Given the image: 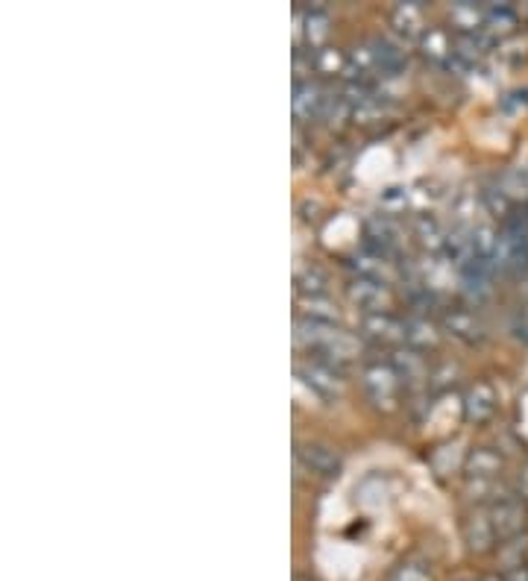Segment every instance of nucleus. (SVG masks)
<instances>
[{
	"mask_svg": "<svg viewBox=\"0 0 528 581\" xmlns=\"http://www.w3.org/2000/svg\"><path fill=\"white\" fill-rule=\"evenodd\" d=\"M297 467L320 479H338L341 455L326 444H297Z\"/></svg>",
	"mask_w": 528,
	"mask_h": 581,
	"instance_id": "5",
	"label": "nucleus"
},
{
	"mask_svg": "<svg viewBox=\"0 0 528 581\" xmlns=\"http://www.w3.org/2000/svg\"><path fill=\"white\" fill-rule=\"evenodd\" d=\"M294 581H306V579H303V576H297V579H294Z\"/></svg>",
	"mask_w": 528,
	"mask_h": 581,
	"instance_id": "32",
	"label": "nucleus"
},
{
	"mask_svg": "<svg viewBox=\"0 0 528 581\" xmlns=\"http://www.w3.org/2000/svg\"><path fill=\"white\" fill-rule=\"evenodd\" d=\"M443 329L464 344H482L484 341V323L467 309H452V312L443 314Z\"/></svg>",
	"mask_w": 528,
	"mask_h": 581,
	"instance_id": "10",
	"label": "nucleus"
},
{
	"mask_svg": "<svg viewBox=\"0 0 528 581\" xmlns=\"http://www.w3.org/2000/svg\"><path fill=\"white\" fill-rule=\"evenodd\" d=\"M452 24L461 30V33H479L484 24V9L470 3V0H461L452 6Z\"/></svg>",
	"mask_w": 528,
	"mask_h": 581,
	"instance_id": "20",
	"label": "nucleus"
},
{
	"mask_svg": "<svg viewBox=\"0 0 528 581\" xmlns=\"http://www.w3.org/2000/svg\"><path fill=\"white\" fill-rule=\"evenodd\" d=\"M440 341L438 326L429 317H408L405 320V344H411L414 350H429Z\"/></svg>",
	"mask_w": 528,
	"mask_h": 581,
	"instance_id": "16",
	"label": "nucleus"
},
{
	"mask_svg": "<svg viewBox=\"0 0 528 581\" xmlns=\"http://www.w3.org/2000/svg\"><path fill=\"white\" fill-rule=\"evenodd\" d=\"M414 229H417V238H420L429 250H443V244H446V232L440 229V224L435 221V218L420 215V218L414 221Z\"/></svg>",
	"mask_w": 528,
	"mask_h": 581,
	"instance_id": "23",
	"label": "nucleus"
},
{
	"mask_svg": "<svg viewBox=\"0 0 528 581\" xmlns=\"http://www.w3.org/2000/svg\"><path fill=\"white\" fill-rule=\"evenodd\" d=\"M464 470H467V479H476V482H496V476L502 473V458H499V452H493V449L479 447L467 455Z\"/></svg>",
	"mask_w": 528,
	"mask_h": 581,
	"instance_id": "13",
	"label": "nucleus"
},
{
	"mask_svg": "<svg viewBox=\"0 0 528 581\" xmlns=\"http://www.w3.org/2000/svg\"><path fill=\"white\" fill-rule=\"evenodd\" d=\"M364 332L379 341V344H402L405 341V320H396L394 314L388 312H376V314H364L361 320Z\"/></svg>",
	"mask_w": 528,
	"mask_h": 581,
	"instance_id": "11",
	"label": "nucleus"
},
{
	"mask_svg": "<svg viewBox=\"0 0 528 581\" xmlns=\"http://www.w3.org/2000/svg\"><path fill=\"white\" fill-rule=\"evenodd\" d=\"M294 341H297V347L320 353L332 364H347L361 353V341L355 335L338 329L335 323H323V320H311V317H300L294 323Z\"/></svg>",
	"mask_w": 528,
	"mask_h": 581,
	"instance_id": "1",
	"label": "nucleus"
},
{
	"mask_svg": "<svg viewBox=\"0 0 528 581\" xmlns=\"http://www.w3.org/2000/svg\"><path fill=\"white\" fill-rule=\"evenodd\" d=\"M484 24H487L493 33L508 36V33H514V27L520 24V12H517L514 6H505V3L487 6V9H484Z\"/></svg>",
	"mask_w": 528,
	"mask_h": 581,
	"instance_id": "19",
	"label": "nucleus"
},
{
	"mask_svg": "<svg viewBox=\"0 0 528 581\" xmlns=\"http://www.w3.org/2000/svg\"><path fill=\"white\" fill-rule=\"evenodd\" d=\"M517 488H520V499L526 502L528 508V461L520 467V473H517Z\"/></svg>",
	"mask_w": 528,
	"mask_h": 581,
	"instance_id": "29",
	"label": "nucleus"
},
{
	"mask_svg": "<svg viewBox=\"0 0 528 581\" xmlns=\"http://www.w3.org/2000/svg\"><path fill=\"white\" fill-rule=\"evenodd\" d=\"M499 408V394L490 382H476L470 385V391L464 394V420L482 426L487 423Z\"/></svg>",
	"mask_w": 528,
	"mask_h": 581,
	"instance_id": "8",
	"label": "nucleus"
},
{
	"mask_svg": "<svg viewBox=\"0 0 528 581\" xmlns=\"http://www.w3.org/2000/svg\"><path fill=\"white\" fill-rule=\"evenodd\" d=\"M347 118H352L350 103H347L341 94H338V97H332V94H329V97H326V106H323V121L335 127V124H344Z\"/></svg>",
	"mask_w": 528,
	"mask_h": 581,
	"instance_id": "24",
	"label": "nucleus"
},
{
	"mask_svg": "<svg viewBox=\"0 0 528 581\" xmlns=\"http://www.w3.org/2000/svg\"><path fill=\"white\" fill-rule=\"evenodd\" d=\"M511 332H514V338H517V341H523V344L528 347V312L520 309V312L511 317Z\"/></svg>",
	"mask_w": 528,
	"mask_h": 581,
	"instance_id": "27",
	"label": "nucleus"
},
{
	"mask_svg": "<svg viewBox=\"0 0 528 581\" xmlns=\"http://www.w3.org/2000/svg\"><path fill=\"white\" fill-rule=\"evenodd\" d=\"M461 532H464V543H467V549H470V552H476V555L490 552V549L499 543V537H496V529H493V520H490V511H487V508H473V511H467Z\"/></svg>",
	"mask_w": 528,
	"mask_h": 581,
	"instance_id": "7",
	"label": "nucleus"
},
{
	"mask_svg": "<svg viewBox=\"0 0 528 581\" xmlns=\"http://www.w3.org/2000/svg\"><path fill=\"white\" fill-rule=\"evenodd\" d=\"M326 91L317 83H294V118L297 121H317L323 118V106H326Z\"/></svg>",
	"mask_w": 528,
	"mask_h": 581,
	"instance_id": "9",
	"label": "nucleus"
},
{
	"mask_svg": "<svg viewBox=\"0 0 528 581\" xmlns=\"http://www.w3.org/2000/svg\"><path fill=\"white\" fill-rule=\"evenodd\" d=\"M484 581H505V579H502V576H487Z\"/></svg>",
	"mask_w": 528,
	"mask_h": 581,
	"instance_id": "30",
	"label": "nucleus"
},
{
	"mask_svg": "<svg viewBox=\"0 0 528 581\" xmlns=\"http://www.w3.org/2000/svg\"><path fill=\"white\" fill-rule=\"evenodd\" d=\"M297 379L306 385L311 394H317L326 403H332L344 394V376L338 373V364H332V361L320 356H308L303 361H297Z\"/></svg>",
	"mask_w": 528,
	"mask_h": 581,
	"instance_id": "2",
	"label": "nucleus"
},
{
	"mask_svg": "<svg viewBox=\"0 0 528 581\" xmlns=\"http://www.w3.org/2000/svg\"><path fill=\"white\" fill-rule=\"evenodd\" d=\"M373 53H376V62H379V71L388 74V77H396L408 68V53H405V45L399 42H391V39H373Z\"/></svg>",
	"mask_w": 528,
	"mask_h": 581,
	"instance_id": "15",
	"label": "nucleus"
},
{
	"mask_svg": "<svg viewBox=\"0 0 528 581\" xmlns=\"http://www.w3.org/2000/svg\"><path fill=\"white\" fill-rule=\"evenodd\" d=\"M523 18H526V21H528V6H526V9H523Z\"/></svg>",
	"mask_w": 528,
	"mask_h": 581,
	"instance_id": "31",
	"label": "nucleus"
},
{
	"mask_svg": "<svg viewBox=\"0 0 528 581\" xmlns=\"http://www.w3.org/2000/svg\"><path fill=\"white\" fill-rule=\"evenodd\" d=\"M502 579L505 581H528V561L526 564H517V567H508V570L502 573Z\"/></svg>",
	"mask_w": 528,
	"mask_h": 581,
	"instance_id": "28",
	"label": "nucleus"
},
{
	"mask_svg": "<svg viewBox=\"0 0 528 581\" xmlns=\"http://www.w3.org/2000/svg\"><path fill=\"white\" fill-rule=\"evenodd\" d=\"M347 65H350V59H347L338 47H320V50L314 53V68H317V74H323V77L341 74V71H347Z\"/></svg>",
	"mask_w": 528,
	"mask_h": 581,
	"instance_id": "22",
	"label": "nucleus"
},
{
	"mask_svg": "<svg viewBox=\"0 0 528 581\" xmlns=\"http://www.w3.org/2000/svg\"><path fill=\"white\" fill-rule=\"evenodd\" d=\"M379 203H382V209H385V212H391V215H394V212H402V209H405L408 194H405L402 188H388V191L382 194V200H379Z\"/></svg>",
	"mask_w": 528,
	"mask_h": 581,
	"instance_id": "26",
	"label": "nucleus"
},
{
	"mask_svg": "<svg viewBox=\"0 0 528 581\" xmlns=\"http://www.w3.org/2000/svg\"><path fill=\"white\" fill-rule=\"evenodd\" d=\"M391 364H394V370L405 385H420V382H429V376H432L426 356H420V350H414V347L396 350Z\"/></svg>",
	"mask_w": 528,
	"mask_h": 581,
	"instance_id": "12",
	"label": "nucleus"
},
{
	"mask_svg": "<svg viewBox=\"0 0 528 581\" xmlns=\"http://www.w3.org/2000/svg\"><path fill=\"white\" fill-rule=\"evenodd\" d=\"M347 297L367 314L385 312L391 306L388 285L385 282H376V279H367V276H352L350 285H347Z\"/></svg>",
	"mask_w": 528,
	"mask_h": 581,
	"instance_id": "6",
	"label": "nucleus"
},
{
	"mask_svg": "<svg viewBox=\"0 0 528 581\" xmlns=\"http://www.w3.org/2000/svg\"><path fill=\"white\" fill-rule=\"evenodd\" d=\"M297 294L303 300H326L329 294V276L320 268H306L297 273Z\"/></svg>",
	"mask_w": 528,
	"mask_h": 581,
	"instance_id": "17",
	"label": "nucleus"
},
{
	"mask_svg": "<svg viewBox=\"0 0 528 581\" xmlns=\"http://www.w3.org/2000/svg\"><path fill=\"white\" fill-rule=\"evenodd\" d=\"M490 511V520H493V529L499 543H508V540H517V537L526 535L528 529V508L526 502L514 493H496L487 505Z\"/></svg>",
	"mask_w": 528,
	"mask_h": 581,
	"instance_id": "3",
	"label": "nucleus"
},
{
	"mask_svg": "<svg viewBox=\"0 0 528 581\" xmlns=\"http://www.w3.org/2000/svg\"><path fill=\"white\" fill-rule=\"evenodd\" d=\"M399 385H402V379L394 370V364L373 361V364H364V370H361V388L376 408H385V411L396 408Z\"/></svg>",
	"mask_w": 528,
	"mask_h": 581,
	"instance_id": "4",
	"label": "nucleus"
},
{
	"mask_svg": "<svg viewBox=\"0 0 528 581\" xmlns=\"http://www.w3.org/2000/svg\"><path fill=\"white\" fill-rule=\"evenodd\" d=\"M396 33L405 39V42H414V39H423V6L417 0H408V3H396L394 15Z\"/></svg>",
	"mask_w": 528,
	"mask_h": 581,
	"instance_id": "14",
	"label": "nucleus"
},
{
	"mask_svg": "<svg viewBox=\"0 0 528 581\" xmlns=\"http://www.w3.org/2000/svg\"><path fill=\"white\" fill-rule=\"evenodd\" d=\"M526 212H528V206H526Z\"/></svg>",
	"mask_w": 528,
	"mask_h": 581,
	"instance_id": "34",
	"label": "nucleus"
},
{
	"mask_svg": "<svg viewBox=\"0 0 528 581\" xmlns=\"http://www.w3.org/2000/svg\"><path fill=\"white\" fill-rule=\"evenodd\" d=\"M388 581H432V573L420 561H405V564L396 567Z\"/></svg>",
	"mask_w": 528,
	"mask_h": 581,
	"instance_id": "25",
	"label": "nucleus"
},
{
	"mask_svg": "<svg viewBox=\"0 0 528 581\" xmlns=\"http://www.w3.org/2000/svg\"><path fill=\"white\" fill-rule=\"evenodd\" d=\"M420 47H423L426 59H432V62H449L452 59V39L440 27H429L420 39Z\"/></svg>",
	"mask_w": 528,
	"mask_h": 581,
	"instance_id": "18",
	"label": "nucleus"
},
{
	"mask_svg": "<svg viewBox=\"0 0 528 581\" xmlns=\"http://www.w3.org/2000/svg\"><path fill=\"white\" fill-rule=\"evenodd\" d=\"M306 42L308 47H314V50H320L323 42H326V36H329V12L326 9H308L306 12Z\"/></svg>",
	"mask_w": 528,
	"mask_h": 581,
	"instance_id": "21",
	"label": "nucleus"
},
{
	"mask_svg": "<svg viewBox=\"0 0 528 581\" xmlns=\"http://www.w3.org/2000/svg\"><path fill=\"white\" fill-rule=\"evenodd\" d=\"M467 581H476V579H467Z\"/></svg>",
	"mask_w": 528,
	"mask_h": 581,
	"instance_id": "33",
	"label": "nucleus"
}]
</instances>
